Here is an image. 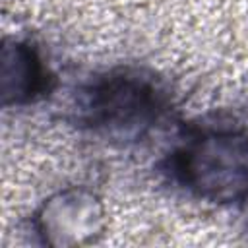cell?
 Returning <instances> with one entry per match:
<instances>
[{"label": "cell", "mask_w": 248, "mask_h": 248, "mask_svg": "<svg viewBox=\"0 0 248 248\" xmlns=\"http://www.w3.org/2000/svg\"><path fill=\"white\" fill-rule=\"evenodd\" d=\"M182 182L200 198L232 203L248 198V134L207 132L176 157Z\"/></svg>", "instance_id": "1"}, {"label": "cell", "mask_w": 248, "mask_h": 248, "mask_svg": "<svg viewBox=\"0 0 248 248\" xmlns=\"http://www.w3.org/2000/svg\"><path fill=\"white\" fill-rule=\"evenodd\" d=\"M107 223L101 200L85 188H68L50 196L37 213V231L50 246L95 242Z\"/></svg>", "instance_id": "2"}, {"label": "cell", "mask_w": 248, "mask_h": 248, "mask_svg": "<svg viewBox=\"0 0 248 248\" xmlns=\"http://www.w3.org/2000/svg\"><path fill=\"white\" fill-rule=\"evenodd\" d=\"M151 107L153 97L147 85L132 78H114L93 97V120L107 126H124L147 118Z\"/></svg>", "instance_id": "3"}, {"label": "cell", "mask_w": 248, "mask_h": 248, "mask_svg": "<svg viewBox=\"0 0 248 248\" xmlns=\"http://www.w3.org/2000/svg\"><path fill=\"white\" fill-rule=\"evenodd\" d=\"M45 83V72L37 52L21 41H4L0 56V95L4 105H19L33 99Z\"/></svg>", "instance_id": "4"}]
</instances>
